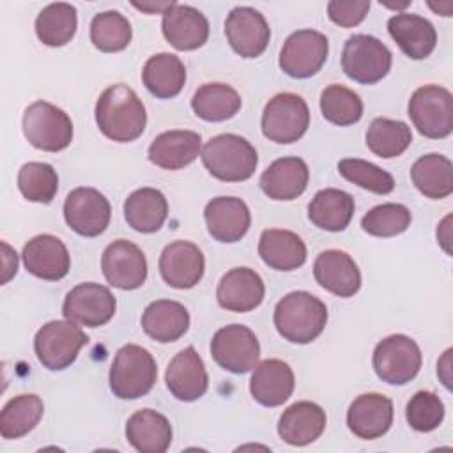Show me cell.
<instances>
[{"instance_id":"obj_1","label":"cell","mask_w":453,"mask_h":453,"mask_svg":"<svg viewBox=\"0 0 453 453\" xmlns=\"http://www.w3.org/2000/svg\"><path fill=\"white\" fill-rule=\"evenodd\" d=\"M96 122L99 131L119 143L136 140L147 124L142 99L124 83L110 85L96 103Z\"/></svg>"},{"instance_id":"obj_2","label":"cell","mask_w":453,"mask_h":453,"mask_svg":"<svg viewBox=\"0 0 453 453\" xmlns=\"http://www.w3.org/2000/svg\"><path fill=\"white\" fill-rule=\"evenodd\" d=\"M274 327L290 343H310L326 327L327 308L310 292L296 290L283 296L274 308Z\"/></svg>"},{"instance_id":"obj_3","label":"cell","mask_w":453,"mask_h":453,"mask_svg":"<svg viewBox=\"0 0 453 453\" xmlns=\"http://www.w3.org/2000/svg\"><path fill=\"white\" fill-rule=\"evenodd\" d=\"M207 172L223 182H241L255 173L258 154L242 136L223 133L212 136L200 152Z\"/></svg>"},{"instance_id":"obj_4","label":"cell","mask_w":453,"mask_h":453,"mask_svg":"<svg viewBox=\"0 0 453 453\" xmlns=\"http://www.w3.org/2000/svg\"><path fill=\"white\" fill-rule=\"evenodd\" d=\"M157 379V366L152 354L134 343L120 347L110 366V389L122 400L145 396Z\"/></svg>"},{"instance_id":"obj_5","label":"cell","mask_w":453,"mask_h":453,"mask_svg":"<svg viewBox=\"0 0 453 453\" xmlns=\"http://www.w3.org/2000/svg\"><path fill=\"white\" fill-rule=\"evenodd\" d=\"M23 134L30 145L44 152H58L73 142V120L58 106L35 101L23 113Z\"/></svg>"},{"instance_id":"obj_6","label":"cell","mask_w":453,"mask_h":453,"mask_svg":"<svg viewBox=\"0 0 453 453\" xmlns=\"http://www.w3.org/2000/svg\"><path fill=\"white\" fill-rule=\"evenodd\" d=\"M88 336L71 320H50L46 322L34 338V350L39 363L53 372L65 370L71 366Z\"/></svg>"},{"instance_id":"obj_7","label":"cell","mask_w":453,"mask_h":453,"mask_svg":"<svg viewBox=\"0 0 453 453\" xmlns=\"http://www.w3.org/2000/svg\"><path fill=\"white\" fill-rule=\"evenodd\" d=\"M409 117L419 134L441 140L453 131V96L439 85H423L409 99Z\"/></svg>"},{"instance_id":"obj_8","label":"cell","mask_w":453,"mask_h":453,"mask_svg":"<svg viewBox=\"0 0 453 453\" xmlns=\"http://www.w3.org/2000/svg\"><path fill=\"white\" fill-rule=\"evenodd\" d=\"M373 370L382 382L403 386L411 382L423 363L421 349L407 334H391L380 340L373 350Z\"/></svg>"},{"instance_id":"obj_9","label":"cell","mask_w":453,"mask_h":453,"mask_svg":"<svg viewBox=\"0 0 453 453\" xmlns=\"http://www.w3.org/2000/svg\"><path fill=\"white\" fill-rule=\"evenodd\" d=\"M391 51L373 35L356 34L349 37L342 51L343 73L363 85L380 81L391 69Z\"/></svg>"},{"instance_id":"obj_10","label":"cell","mask_w":453,"mask_h":453,"mask_svg":"<svg viewBox=\"0 0 453 453\" xmlns=\"http://www.w3.org/2000/svg\"><path fill=\"white\" fill-rule=\"evenodd\" d=\"M310 126L306 101L292 92L276 94L264 108L262 133L274 143L297 142Z\"/></svg>"},{"instance_id":"obj_11","label":"cell","mask_w":453,"mask_h":453,"mask_svg":"<svg viewBox=\"0 0 453 453\" xmlns=\"http://www.w3.org/2000/svg\"><path fill=\"white\" fill-rule=\"evenodd\" d=\"M211 356L226 372L246 373L258 363L260 343L250 327L230 324L214 333L211 340Z\"/></svg>"},{"instance_id":"obj_12","label":"cell","mask_w":453,"mask_h":453,"mask_svg":"<svg viewBox=\"0 0 453 453\" xmlns=\"http://www.w3.org/2000/svg\"><path fill=\"white\" fill-rule=\"evenodd\" d=\"M329 41L324 34L304 28L290 34L280 51V69L292 78L317 74L327 60Z\"/></svg>"},{"instance_id":"obj_13","label":"cell","mask_w":453,"mask_h":453,"mask_svg":"<svg viewBox=\"0 0 453 453\" xmlns=\"http://www.w3.org/2000/svg\"><path fill=\"white\" fill-rule=\"evenodd\" d=\"M115 310V296L108 287L94 281H85L71 288L62 306V313L67 320L85 327L104 326L111 320Z\"/></svg>"},{"instance_id":"obj_14","label":"cell","mask_w":453,"mask_h":453,"mask_svg":"<svg viewBox=\"0 0 453 453\" xmlns=\"http://www.w3.org/2000/svg\"><path fill=\"white\" fill-rule=\"evenodd\" d=\"M108 198L96 188H76L64 202V219L71 230L83 237H97L110 223Z\"/></svg>"},{"instance_id":"obj_15","label":"cell","mask_w":453,"mask_h":453,"mask_svg":"<svg viewBox=\"0 0 453 453\" xmlns=\"http://www.w3.org/2000/svg\"><path fill=\"white\" fill-rule=\"evenodd\" d=\"M101 269L106 281L120 290L140 288L147 280V260L143 251L126 239H117L104 248Z\"/></svg>"},{"instance_id":"obj_16","label":"cell","mask_w":453,"mask_h":453,"mask_svg":"<svg viewBox=\"0 0 453 453\" xmlns=\"http://www.w3.org/2000/svg\"><path fill=\"white\" fill-rule=\"evenodd\" d=\"M225 35L232 50L242 58L260 57L271 39V28L262 12L253 7H234L225 19Z\"/></svg>"},{"instance_id":"obj_17","label":"cell","mask_w":453,"mask_h":453,"mask_svg":"<svg viewBox=\"0 0 453 453\" xmlns=\"http://www.w3.org/2000/svg\"><path fill=\"white\" fill-rule=\"evenodd\" d=\"M205 258L202 250L189 241H173L159 257V273L173 288H193L203 276Z\"/></svg>"},{"instance_id":"obj_18","label":"cell","mask_w":453,"mask_h":453,"mask_svg":"<svg viewBox=\"0 0 453 453\" xmlns=\"http://www.w3.org/2000/svg\"><path fill=\"white\" fill-rule=\"evenodd\" d=\"M21 258L30 274L48 281L62 280L71 269V257L65 244L51 234L32 237L23 246Z\"/></svg>"},{"instance_id":"obj_19","label":"cell","mask_w":453,"mask_h":453,"mask_svg":"<svg viewBox=\"0 0 453 453\" xmlns=\"http://www.w3.org/2000/svg\"><path fill=\"white\" fill-rule=\"evenodd\" d=\"M165 382L168 391L180 402H195L205 395L209 377L203 359L195 347H186L168 363Z\"/></svg>"},{"instance_id":"obj_20","label":"cell","mask_w":453,"mask_h":453,"mask_svg":"<svg viewBox=\"0 0 453 453\" xmlns=\"http://www.w3.org/2000/svg\"><path fill=\"white\" fill-rule=\"evenodd\" d=\"M161 30L165 39L180 51L196 50L209 39L207 18L198 9L177 2L163 12Z\"/></svg>"},{"instance_id":"obj_21","label":"cell","mask_w":453,"mask_h":453,"mask_svg":"<svg viewBox=\"0 0 453 453\" xmlns=\"http://www.w3.org/2000/svg\"><path fill=\"white\" fill-rule=\"evenodd\" d=\"M265 287L258 273L250 267H234L225 273L216 288L218 304L228 311L246 313L260 306Z\"/></svg>"},{"instance_id":"obj_22","label":"cell","mask_w":453,"mask_h":453,"mask_svg":"<svg viewBox=\"0 0 453 453\" xmlns=\"http://www.w3.org/2000/svg\"><path fill=\"white\" fill-rule=\"evenodd\" d=\"M393 402L380 393L359 395L347 411V426L359 439L382 437L393 425Z\"/></svg>"},{"instance_id":"obj_23","label":"cell","mask_w":453,"mask_h":453,"mask_svg":"<svg viewBox=\"0 0 453 453\" xmlns=\"http://www.w3.org/2000/svg\"><path fill=\"white\" fill-rule=\"evenodd\" d=\"M317 283L338 297H352L361 288V273L350 255L342 250H326L313 262Z\"/></svg>"},{"instance_id":"obj_24","label":"cell","mask_w":453,"mask_h":453,"mask_svg":"<svg viewBox=\"0 0 453 453\" xmlns=\"http://www.w3.org/2000/svg\"><path fill=\"white\" fill-rule=\"evenodd\" d=\"M209 234L219 242L241 241L251 225V214L241 198L218 196L212 198L203 211Z\"/></svg>"},{"instance_id":"obj_25","label":"cell","mask_w":453,"mask_h":453,"mask_svg":"<svg viewBox=\"0 0 453 453\" xmlns=\"http://www.w3.org/2000/svg\"><path fill=\"white\" fill-rule=\"evenodd\" d=\"M294 386V372L288 363L281 359L257 363L250 379V393L264 407H278L285 403L292 396Z\"/></svg>"},{"instance_id":"obj_26","label":"cell","mask_w":453,"mask_h":453,"mask_svg":"<svg viewBox=\"0 0 453 453\" xmlns=\"http://www.w3.org/2000/svg\"><path fill=\"white\" fill-rule=\"evenodd\" d=\"M202 152V136L189 129H172L157 134L149 145V159L165 170H180Z\"/></svg>"},{"instance_id":"obj_27","label":"cell","mask_w":453,"mask_h":453,"mask_svg":"<svg viewBox=\"0 0 453 453\" xmlns=\"http://www.w3.org/2000/svg\"><path fill=\"white\" fill-rule=\"evenodd\" d=\"M388 32L400 50L412 60L426 58L437 44L435 27L423 16L398 12L388 19Z\"/></svg>"},{"instance_id":"obj_28","label":"cell","mask_w":453,"mask_h":453,"mask_svg":"<svg viewBox=\"0 0 453 453\" xmlns=\"http://www.w3.org/2000/svg\"><path fill=\"white\" fill-rule=\"evenodd\" d=\"M326 421V411L319 403L296 402L280 416L278 435L290 446H306L322 435Z\"/></svg>"},{"instance_id":"obj_29","label":"cell","mask_w":453,"mask_h":453,"mask_svg":"<svg viewBox=\"0 0 453 453\" xmlns=\"http://www.w3.org/2000/svg\"><path fill=\"white\" fill-rule=\"evenodd\" d=\"M308 165L296 156L273 161L260 175L262 191L273 200H294L301 196L308 186Z\"/></svg>"},{"instance_id":"obj_30","label":"cell","mask_w":453,"mask_h":453,"mask_svg":"<svg viewBox=\"0 0 453 453\" xmlns=\"http://www.w3.org/2000/svg\"><path fill=\"white\" fill-rule=\"evenodd\" d=\"M126 439L140 453H163L172 444V425L157 411L140 409L126 421Z\"/></svg>"},{"instance_id":"obj_31","label":"cell","mask_w":453,"mask_h":453,"mask_svg":"<svg viewBox=\"0 0 453 453\" xmlns=\"http://www.w3.org/2000/svg\"><path fill=\"white\" fill-rule=\"evenodd\" d=\"M145 334L159 343H170L184 336L189 327V313L184 304L170 299L152 301L142 315Z\"/></svg>"},{"instance_id":"obj_32","label":"cell","mask_w":453,"mask_h":453,"mask_svg":"<svg viewBox=\"0 0 453 453\" xmlns=\"http://www.w3.org/2000/svg\"><path fill=\"white\" fill-rule=\"evenodd\" d=\"M258 255L271 269L294 271L306 262V244L290 230L267 228L260 235Z\"/></svg>"},{"instance_id":"obj_33","label":"cell","mask_w":453,"mask_h":453,"mask_svg":"<svg viewBox=\"0 0 453 453\" xmlns=\"http://www.w3.org/2000/svg\"><path fill=\"white\" fill-rule=\"evenodd\" d=\"M168 216V202L156 188H140L124 202V218L127 225L142 234L157 232Z\"/></svg>"},{"instance_id":"obj_34","label":"cell","mask_w":453,"mask_h":453,"mask_svg":"<svg viewBox=\"0 0 453 453\" xmlns=\"http://www.w3.org/2000/svg\"><path fill=\"white\" fill-rule=\"evenodd\" d=\"M354 216V198L336 188L320 189L308 203L310 221L327 232H342Z\"/></svg>"},{"instance_id":"obj_35","label":"cell","mask_w":453,"mask_h":453,"mask_svg":"<svg viewBox=\"0 0 453 453\" xmlns=\"http://www.w3.org/2000/svg\"><path fill=\"white\" fill-rule=\"evenodd\" d=\"M142 81L152 96L170 99L182 90L186 83V67L177 55L157 53L145 62Z\"/></svg>"},{"instance_id":"obj_36","label":"cell","mask_w":453,"mask_h":453,"mask_svg":"<svg viewBox=\"0 0 453 453\" xmlns=\"http://www.w3.org/2000/svg\"><path fill=\"white\" fill-rule=\"evenodd\" d=\"M411 179L416 189L432 200L446 198L453 193V165L442 154H425L414 161Z\"/></svg>"},{"instance_id":"obj_37","label":"cell","mask_w":453,"mask_h":453,"mask_svg":"<svg viewBox=\"0 0 453 453\" xmlns=\"http://www.w3.org/2000/svg\"><path fill=\"white\" fill-rule=\"evenodd\" d=\"M191 108L202 120L223 122L241 110V96L226 83H203L193 94Z\"/></svg>"},{"instance_id":"obj_38","label":"cell","mask_w":453,"mask_h":453,"mask_svg":"<svg viewBox=\"0 0 453 453\" xmlns=\"http://www.w3.org/2000/svg\"><path fill=\"white\" fill-rule=\"evenodd\" d=\"M78 27L76 7L65 2L46 5L35 18V34L46 46L57 48L67 44Z\"/></svg>"},{"instance_id":"obj_39","label":"cell","mask_w":453,"mask_h":453,"mask_svg":"<svg viewBox=\"0 0 453 453\" xmlns=\"http://www.w3.org/2000/svg\"><path fill=\"white\" fill-rule=\"evenodd\" d=\"M44 403L37 395H18L0 412V434L4 439H19L37 426Z\"/></svg>"},{"instance_id":"obj_40","label":"cell","mask_w":453,"mask_h":453,"mask_svg":"<svg viewBox=\"0 0 453 453\" xmlns=\"http://www.w3.org/2000/svg\"><path fill=\"white\" fill-rule=\"evenodd\" d=\"M412 143V131L402 120L377 117L366 131V147L379 157L391 159L403 154Z\"/></svg>"},{"instance_id":"obj_41","label":"cell","mask_w":453,"mask_h":453,"mask_svg":"<svg viewBox=\"0 0 453 453\" xmlns=\"http://www.w3.org/2000/svg\"><path fill=\"white\" fill-rule=\"evenodd\" d=\"M131 23L119 11H104L92 18L90 41L99 51H122L131 42Z\"/></svg>"},{"instance_id":"obj_42","label":"cell","mask_w":453,"mask_h":453,"mask_svg":"<svg viewBox=\"0 0 453 453\" xmlns=\"http://www.w3.org/2000/svg\"><path fill=\"white\" fill-rule=\"evenodd\" d=\"M320 111L334 126H352L363 117V101L354 90L333 83L320 94Z\"/></svg>"},{"instance_id":"obj_43","label":"cell","mask_w":453,"mask_h":453,"mask_svg":"<svg viewBox=\"0 0 453 453\" xmlns=\"http://www.w3.org/2000/svg\"><path fill=\"white\" fill-rule=\"evenodd\" d=\"M18 189L28 202L50 203L58 191V175L48 163L28 161L18 172Z\"/></svg>"},{"instance_id":"obj_44","label":"cell","mask_w":453,"mask_h":453,"mask_svg":"<svg viewBox=\"0 0 453 453\" xmlns=\"http://www.w3.org/2000/svg\"><path fill=\"white\" fill-rule=\"evenodd\" d=\"M411 211L402 203H380L372 207L361 219V226L373 237H395L411 226Z\"/></svg>"},{"instance_id":"obj_45","label":"cell","mask_w":453,"mask_h":453,"mask_svg":"<svg viewBox=\"0 0 453 453\" xmlns=\"http://www.w3.org/2000/svg\"><path fill=\"white\" fill-rule=\"evenodd\" d=\"M338 172L349 182L377 195H388L395 189L393 175L365 159L345 157L338 163Z\"/></svg>"},{"instance_id":"obj_46","label":"cell","mask_w":453,"mask_h":453,"mask_svg":"<svg viewBox=\"0 0 453 453\" xmlns=\"http://www.w3.org/2000/svg\"><path fill=\"white\" fill-rule=\"evenodd\" d=\"M405 419L416 432H432L444 419V403L432 391H418L407 402Z\"/></svg>"},{"instance_id":"obj_47","label":"cell","mask_w":453,"mask_h":453,"mask_svg":"<svg viewBox=\"0 0 453 453\" xmlns=\"http://www.w3.org/2000/svg\"><path fill=\"white\" fill-rule=\"evenodd\" d=\"M370 11V0H331L327 4V16L333 23L350 28L359 25Z\"/></svg>"},{"instance_id":"obj_48","label":"cell","mask_w":453,"mask_h":453,"mask_svg":"<svg viewBox=\"0 0 453 453\" xmlns=\"http://www.w3.org/2000/svg\"><path fill=\"white\" fill-rule=\"evenodd\" d=\"M2 251H4V255H2V262H4L2 283H7L18 271V255L7 242H2Z\"/></svg>"},{"instance_id":"obj_49","label":"cell","mask_w":453,"mask_h":453,"mask_svg":"<svg viewBox=\"0 0 453 453\" xmlns=\"http://www.w3.org/2000/svg\"><path fill=\"white\" fill-rule=\"evenodd\" d=\"M451 349H448L442 357L437 361V375L441 377L442 384L449 389L451 388Z\"/></svg>"},{"instance_id":"obj_50","label":"cell","mask_w":453,"mask_h":453,"mask_svg":"<svg viewBox=\"0 0 453 453\" xmlns=\"http://www.w3.org/2000/svg\"><path fill=\"white\" fill-rule=\"evenodd\" d=\"M449 223H451V214H448V216L441 221V225L437 226V241H439V244L442 246V250H444L448 255H451V248H449V242H451V226H449Z\"/></svg>"},{"instance_id":"obj_51","label":"cell","mask_w":453,"mask_h":453,"mask_svg":"<svg viewBox=\"0 0 453 453\" xmlns=\"http://www.w3.org/2000/svg\"><path fill=\"white\" fill-rule=\"evenodd\" d=\"M173 2H159V4H150V2H133V7H136L138 11H143V12H149V14H156V12H165L168 7H172Z\"/></svg>"},{"instance_id":"obj_52","label":"cell","mask_w":453,"mask_h":453,"mask_svg":"<svg viewBox=\"0 0 453 453\" xmlns=\"http://www.w3.org/2000/svg\"><path fill=\"white\" fill-rule=\"evenodd\" d=\"M428 5H430V9H434L435 12L442 14V16H451V7H453L451 2H446L444 5H434V4H428Z\"/></svg>"},{"instance_id":"obj_53","label":"cell","mask_w":453,"mask_h":453,"mask_svg":"<svg viewBox=\"0 0 453 453\" xmlns=\"http://www.w3.org/2000/svg\"><path fill=\"white\" fill-rule=\"evenodd\" d=\"M380 5L389 7V9H405L407 5H411V0H405L403 4H384V2H380Z\"/></svg>"}]
</instances>
